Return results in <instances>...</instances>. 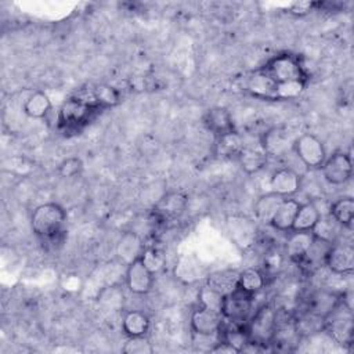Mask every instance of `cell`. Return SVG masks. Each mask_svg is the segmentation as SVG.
I'll use <instances>...</instances> for the list:
<instances>
[{
	"label": "cell",
	"mask_w": 354,
	"mask_h": 354,
	"mask_svg": "<svg viewBox=\"0 0 354 354\" xmlns=\"http://www.w3.org/2000/svg\"><path fill=\"white\" fill-rule=\"evenodd\" d=\"M144 249H145V245L142 243L141 238L131 231L122 234V236L116 243V254L127 266L134 260L140 259Z\"/></svg>",
	"instance_id": "cell-20"
},
{
	"label": "cell",
	"mask_w": 354,
	"mask_h": 354,
	"mask_svg": "<svg viewBox=\"0 0 354 354\" xmlns=\"http://www.w3.org/2000/svg\"><path fill=\"white\" fill-rule=\"evenodd\" d=\"M292 151L308 169H319L326 159V151L322 141L310 133H304L295 138Z\"/></svg>",
	"instance_id": "cell-5"
},
{
	"label": "cell",
	"mask_w": 354,
	"mask_h": 354,
	"mask_svg": "<svg viewBox=\"0 0 354 354\" xmlns=\"http://www.w3.org/2000/svg\"><path fill=\"white\" fill-rule=\"evenodd\" d=\"M65 239H66V231L62 230V231H59V232H57V234H54L51 236L40 239V242H41V246H43L44 250H47V252H57V250H59L62 248Z\"/></svg>",
	"instance_id": "cell-37"
},
{
	"label": "cell",
	"mask_w": 354,
	"mask_h": 354,
	"mask_svg": "<svg viewBox=\"0 0 354 354\" xmlns=\"http://www.w3.org/2000/svg\"><path fill=\"white\" fill-rule=\"evenodd\" d=\"M153 274L145 267L141 259L134 260L126 270V285L136 295H147L152 289Z\"/></svg>",
	"instance_id": "cell-13"
},
{
	"label": "cell",
	"mask_w": 354,
	"mask_h": 354,
	"mask_svg": "<svg viewBox=\"0 0 354 354\" xmlns=\"http://www.w3.org/2000/svg\"><path fill=\"white\" fill-rule=\"evenodd\" d=\"M329 214L344 228L353 227L354 216V201L351 196H343L332 203Z\"/></svg>",
	"instance_id": "cell-30"
},
{
	"label": "cell",
	"mask_w": 354,
	"mask_h": 354,
	"mask_svg": "<svg viewBox=\"0 0 354 354\" xmlns=\"http://www.w3.org/2000/svg\"><path fill=\"white\" fill-rule=\"evenodd\" d=\"M100 111H102L100 106L87 101L80 94H75L61 105L58 112V126L64 131H79Z\"/></svg>",
	"instance_id": "cell-1"
},
{
	"label": "cell",
	"mask_w": 354,
	"mask_h": 354,
	"mask_svg": "<svg viewBox=\"0 0 354 354\" xmlns=\"http://www.w3.org/2000/svg\"><path fill=\"white\" fill-rule=\"evenodd\" d=\"M307 82H289L278 84V100H295L306 88Z\"/></svg>",
	"instance_id": "cell-36"
},
{
	"label": "cell",
	"mask_w": 354,
	"mask_h": 354,
	"mask_svg": "<svg viewBox=\"0 0 354 354\" xmlns=\"http://www.w3.org/2000/svg\"><path fill=\"white\" fill-rule=\"evenodd\" d=\"M285 198L274 194V192H267L261 196H259V199L254 203L253 212H254V217L257 221L263 223V224H270L272 216L275 214L278 206L281 205V202Z\"/></svg>",
	"instance_id": "cell-22"
},
{
	"label": "cell",
	"mask_w": 354,
	"mask_h": 354,
	"mask_svg": "<svg viewBox=\"0 0 354 354\" xmlns=\"http://www.w3.org/2000/svg\"><path fill=\"white\" fill-rule=\"evenodd\" d=\"M227 228L231 239L241 249H249L256 242V221L241 214H232L227 218Z\"/></svg>",
	"instance_id": "cell-8"
},
{
	"label": "cell",
	"mask_w": 354,
	"mask_h": 354,
	"mask_svg": "<svg viewBox=\"0 0 354 354\" xmlns=\"http://www.w3.org/2000/svg\"><path fill=\"white\" fill-rule=\"evenodd\" d=\"M140 259L152 274L159 272L165 267V263H166V257H165L163 252L153 246H149V248L145 246Z\"/></svg>",
	"instance_id": "cell-33"
},
{
	"label": "cell",
	"mask_w": 354,
	"mask_h": 354,
	"mask_svg": "<svg viewBox=\"0 0 354 354\" xmlns=\"http://www.w3.org/2000/svg\"><path fill=\"white\" fill-rule=\"evenodd\" d=\"M248 325L249 343L256 344L261 348L271 346L275 325H277V310L271 304H263L257 308Z\"/></svg>",
	"instance_id": "cell-4"
},
{
	"label": "cell",
	"mask_w": 354,
	"mask_h": 354,
	"mask_svg": "<svg viewBox=\"0 0 354 354\" xmlns=\"http://www.w3.org/2000/svg\"><path fill=\"white\" fill-rule=\"evenodd\" d=\"M206 285H209L210 288H213L214 290H217L218 293H221L224 296V295L232 292L236 288V285H238V272L230 271V270L213 272L207 277Z\"/></svg>",
	"instance_id": "cell-31"
},
{
	"label": "cell",
	"mask_w": 354,
	"mask_h": 354,
	"mask_svg": "<svg viewBox=\"0 0 354 354\" xmlns=\"http://www.w3.org/2000/svg\"><path fill=\"white\" fill-rule=\"evenodd\" d=\"M203 124L216 137L235 131L232 116L228 109L223 106H214L207 109L203 115Z\"/></svg>",
	"instance_id": "cell-17"
},
{
	"label": "cell",
	"mask_w": 354,
	"mask_h": 354,
	"mask_svg": "<svg viewBox=\"0 0 354 354\" xmlns=\"http://www.w3.org/2000/svg\"><path fill=\"white\" fill-rule=\"evenodd\" d=\"M236 158L239 160V165H241L242 170L252 174V173H256V171L261 170L266 166L268 156L261 149V147L260 148L243 147Z\"/></svg>",
	"instance_id": "cell-26"
},
{
	"label": "cell",
	"mask_w": 354,
	"mask_h": 354,
	"mask_svg": "<svg viewBox=\"0 0 354 354\" xmlns=\"http://www.w3.org/2000/svg\"><path fill=\"white\" fill-rule=\"evenodd\" d=\"M83 170V162L80 158L76 156H71L64 159L59 165H58V174L64 178H69V177H76L82 173Z\"/></svg>",
	"instance_id": "cell-35"
},
{
	"label": "cell",
	"mask_w": 354,
	"mask_h": 354,
	"mask_svg": "<svg viewBox=\"0 0 354 354\" xmlns=\"http://www.w3.org/2000/svg\"><path fill=\"white\" fill-rule=\"evenodd\" d=\"M51 111V101L43 91L32 93L24 102V112L29 118L41 119Z\"/></svg>",
	"instance_id": "cell-27"
},
{
	"label": "cell",
	"mask_w": 354,
	"mask_h": 354,
	"mask_svg": "<svg viewBox=\"0 0 354 354\" xmlns=\"http://www.w3.org/2000/svg\"><path fill=\"white\" fill-rule=\"evenodd\" d=\"M188 196L181 191L163 195L153 207V216L159 221H173L180 218L187 210Z\"/></svg>",
	"instance_id": "cell-9"
},
{
	"label": "cell",
	"mask_w": 354,
	"mask_h": 354,
	"mask_svg": "<svg viewBox=\"0 0 354 354\" xmlns=\"http://www.w3.org/2000/svg\"><path fill=\"white\" fill-rule=\"evenodd\" d=\"M342 300L343 293H336L332 290H318L308 300L307 310L318 317L326 318Z\"/></svg>",
	"instance_id": "cell-21"
},
{
	"label": "cell",
	"mask_w": 354,
	"mask_h": 354,
	"mask_svg": "<svg viewBox=\"0 0 354 354\" xmlns=\"http://www.w3.org/2000/svg\"><path fill=\"white\" fill-rule=\"evenodd\" d=\"M245 90L260 100H270L277 101L278 100V84L271 80L266 73H263L260 69H256L249 75L246 79Z\"/></svg>",
	"instance_id": "cell-15"
},
{
	"label": "cell",
	"mask_w": 354,
	"mask_h": 354,
	"mask_svg": "<svg viewBox=\"0 0 354 354\" xmlns=\"http://www.w3.org/2000/svg\"><path fill=\"white\" fill-rule=\"evenodd\" d=\"M77 94L95 104L101 109L112 108L120 102V91L109 84H97L90 88H83Z\"/></svg>",
	"instance_id": "cell-16"
},
{
	"label": "cell",
	"mask_w": 354,
	"mask_h": 354,
	"mask_svg": "<svg viewBox=\"0 0 354 354\" xmlns=\"http://www.w3.org/2000/svg\"><path fill=\"white\" fill-rule=\"evenodd\" d=\"M324 178L332 185H342L347 183L353 173L351 158L346 152H335L328 156L322 166Z\"/></svg>",
	"instance_id": "cell-7"
},
{
	"label": "cell",
	"mask_w": 354,
	"mask_h": 354,
	"mask_svg": "<svg viewBox=\"0 0 354 354\" xmlns=\"http://www.w3.org/2000/svg\"><path fill=\"white\" fill-rule=\"evenodd\" d=\"M122 351L124 354H151L153 353V347L145 336H133L126 340Z\"/></svg>",
	"instance_id": "cell-34"
},
{
	"label": "cell",
	"mask_w": 354,
	"mask_h": 354,
	"mask_svg": "<svg viewBox=\"0 0 354 354\" xmlns=\"http://www.w3.org/2000/svg\"><path fill=\"white\" fill-rule=\"evenodd\" d=\"M321 216L322 214L314 202L300 203L299 212L292 225V231H311Z\"/></svg>",
	"instance_id": "cell-25"
},
{
	"label": "cell",
	"mask_w": 354,
	"mask_h": 354,
	"mask_svg": "<svg viewBox=\"0 0 354 354\" xmlns=\"http://www.w3.org/2000/svg\"><path fill=\"white\" fill-rule=\"evenodd\" d=\"M122 329L127 337L145 336L149 329V318L147 314L138 310L127 311L122 321Z\"/></svg>",
	"instance_id": "cell-24"
},
{
	"label": "cell",
	"mask_w": 354,
	"mask_h": 354,
	"mask_svg": "<svg viewBox=\"0 0 354 354\" xmlns=\"http://www.w3.org/2000/svg\"><path fill=\"white\" fill-rule=\"evenodd\" d=\"M300 202L293 198H285L278 206L275 214L272 216L270 225L281 232H290L296 214L299 212Z\"/></svg>",
	"instance_id": "cell-19"
},
{
	"label": "cell",
	"mask_w": 354,
	"mask_h": 354,
	"mask_svg": "<svg viewBox=\"0 0 354 354\" xmlns=\"http://www.w3.org/2000/svg\"><path fill=\"white\" fill-rule=\"evenodd\" d=\"M315 6H317V3H314V1H299V3L292 4L289 12L293 14V15H306V14H308Z\"/></svg>",
	"instance_id": "cell-38"
},
{
	"label": "cell",
	"mask_w": 354,
	"mask_h": 354,
	"mask_svg": "<svg viewBox=\"0 0 354 354\" xmlns=\"http://www.w3.org/2000/svg\"><path fill=\"white\" fill-rule=\"evenodd\" d=\"M270 192L289 198L300 189V174L290 167L277 169L268 181Z\"/></svg>",
	"instance_id": "cell-14"
},
{
	"label": "cell",
	"mask_w": 354,
	"mask_h": 354,
	"mask_svg": "<svg viewBox=\"0 0 354 354\" xmlns=\"http://www.w3.org/2000/svg\"><path fill=\"white\" fill-rule=\"evenodd\" d=\"M342 228H344V227H342L330 214H328L325 217H322V216L319 217V220L317 221V224L314 225L311 232L315 239L332 245V243H336Z\"/></svg>",
	"instance_id": "cell-23"
},
{
	"label": "cell",
	"mask_w": 354,
	"mask_h": 354,
	"mask_svg": "<svg viewBox=\"0 0 354 354\" xmlns=\"http://www.w3.org/2000/svg\"><path fill=\"white\" fill-rule=\"evenodd\" d=\"M295 138L290 137V133L283 127H272L267 130L260 140V147L267 156L281 158L288 155L292 151Z\"/></svg>",
	"instance_id": "cell-10"
},
{
	"label": "cell",
	"mask_w": 354,
	"mask_h": 354,
	"mask_svg": "<svg viewBox=\"0 0 354 354\" xmlns=\"http://www.w3.org/2000/svg\"><path fill=\"white\" fill-rule=\"evenodd\" d=\"M65 221H66V213L64 207L54 202L39 205L30 216L32 231L39 239L51 236L65 230L64 228Z\"/></svg>",
	"instance_id": "cell-3"
},
{
	"label": "cell",
	"mask_w": 354,
	"mask_h": 354,
	"mask_svg": "<svg viewBox=\"0 0 354 354\" xmlns=\"http://www.w3.org/2000/svg\"><path fill=\"white\" fill-rule=\"evenodd\" d=\"M264 285H266V277L259 268L249 267L238 272L236 286L253 296H256L264 288Z\"/></svg>",
	"instance_id": "cell-29"
},
{
	"label": "cell",
	"mask_w": 354,
	"mask_h": 354,
	"mask_svg": "<svg viewBox=\"0 0 354 354\" xmlns=\"http://www.w3.org/2000/svg\"><path fill=\"white\" fill-rule=\"evenodd\" d=\"M325 266L333 274H350L354 270V249L347 243H332L325 254Z\"/></svg>",
	"instance_id": "cell-11"
},
{
	"label": "cell",
	"mask_w": 354,
	"mask_h": 354,
	"mask_svg": "<svg viewBox=\"0 0 354 354\" xmlns=\"http://www.w3.org/2000/svg\"><path fill=\"white\" fill-rule=\"evenodd\" d=\"M277 84L289 82H307L301 58L290 53H281L271 57L263 66L259 68Z\"/></svg>",
	"instance_id": "cell-2"
},
{
	"label": "cell",
	"mask_w": 354,
	"mask_h": 354,
	"mask_svg": "<svg viewBox=\"0 0 354 354\" xmlns=\"http://www.w3.org/2000/svg\"><path fill=\"white\" fill-rule=\"evenodd\" d=\"M311 231H290L285 242V253L293 263H300L314 242Z\"/></svg>",
	"instance_id": "cell-18"
},
{
	"label": "cell",
	"mask_w": 354,
	"mask_h": 354,
	"mask_svg": "<svg viewBox=\"0 0 354 354\" xmlns=\"http://www.w3.org/2000/svg\"><path fill=\"white\" fill-rule=\"evenodd\" d=\"M223 295L210 288L209 285H203L198 292V300L199 306L210 308L213 311H217L221 314V306H223Z\"/></svg>",
	"instance_id": "cell-32"
},
{
	"label": "cell",
	"mask_w": 354,
	"mask_h": 354,
	"mask_svg": "<svg viewBox=\"0 0 354 354\" xmlns=\"http://www.w3.org/2000/svg\"><path fill=\"white\" fill-rule=\"evenodd\" d=\"M242 148H243V141L236 131L216 137L214 152L217 156H221V158L238 156Z\"/></svg>",
	"instance_id": "cell-28"
},
{
	"label": "cell",
	"mask_w": 354,
	"mask_h": 354,
	"mask_svg": "<svg viewBox=\"0 0 354 354\" xmlns=\"http://www.w3.org/2000/svg\"><path fill=\"white\" fill-rule=\"evenodd\" d=\"M223 315L206 307H196L191 314V328L195 335L199 336H213L218 333L223 325Z\"/></svg>",
	"instance_id": "cell-12"
},
{
	"label": "cell",
	"mask_w": 354,
	"mask_h": 354,
	"mask_svg": "<svg viewBox=\"0 0 354 354\" xmlns=\"http://www.w3.org/2000/svg\"><path fill=\"white\" fill-rule=\"evenodd\" d=\"M253 299H254L253 295L236 286L232 292L224 295L223 297V306H221L223 318L225 321H234V322L246 321L253 306Z\"/></svg>",
	"instance_id": "cell-6"
}]
</instances>
